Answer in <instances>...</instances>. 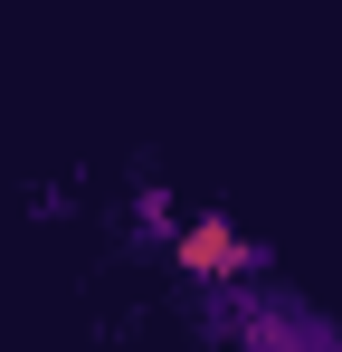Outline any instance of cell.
<instances>
[{
	"mask_svg": "<svg viewBox=\"0 0 342 352\" xmlns=\"http://www.w3.org/2000/svg\"><path fill=\"white\" fill-rule=\"evenodd\" d=\"M228 333H238L247 352H342V324H333V314H314L304 295H285L276 276H247V286H238Z\"/></svg>",
	"mask_w": 342,
	"mask_h": 352,
	"instance_id": "1",
	"label": "cell"
},
{
	"mask_svg": "<svg viewBox=\"0 0 342 352\" xmlns=\"http://www.w3.org/2000/svg\"><path fill=\"white\" fill-rule=\"evenodd\" d=\"M171 267H181L190 286H247V276H266V267H276V248H266V238H247L228 210H200V219H181V229H171Z\"/></svg>",
	"mask_w": 342,
	"mask_h": 352,
	"instance_id": "2",
	"label": "cell"
},
{
	"mask_svg": "<svg viewBox=\"0 0 342 352\" xmlns=\"http://www.w3.org/2000/svg\"><path fill=\"white\" fill-rule=\"evenodd\" d=\"M171 229H181V219H171V190L143 181V190H133V248H171Z\"/></svg>",
	"mask_w": 342,
	"mask_h": 352,
	"instance_id": "3",
	"label": "cell"
}]
</instances>
